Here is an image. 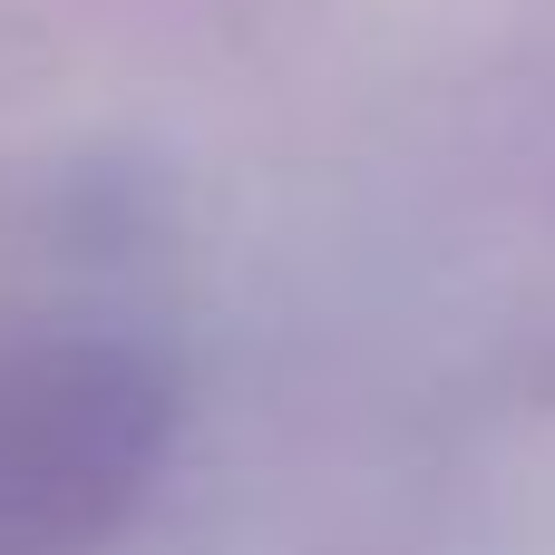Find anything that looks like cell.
I'll return each mask as SVG.
<instances>
[{"label":"cell","instance_id":"1","mask_svg":"<svg viewBox=\"0 0 555 555\" xmlns=\"http://www.w3.org/2000/svg\"><path fill=\"white\" fill-rule=\"evenodd\" d=\"M166 449V371L127 341L0 351V555H88Z\"/></svg>","mask_w":555,"mask_h":555}]
</instances>
